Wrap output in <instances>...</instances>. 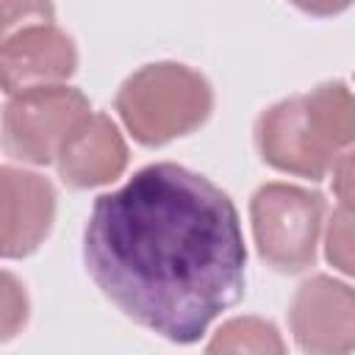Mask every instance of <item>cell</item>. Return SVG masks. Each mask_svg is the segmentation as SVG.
<instances>
[{
	"label": "cell",
	"instance_id": "1",
	"mask_svg": "<svg viewBox=\"0 0 355 355\" xmlns=\"http://www.w3.org/2000/svg\"><path fill=\"white\" fill-rule=\"evenodd\" d=\"M83 263L128 319L172 344H194L241 300L247 247L227 191L161 161L94 200Z\"/></svg>",
	"mask_w": 355,
	"mask_h": 355
},
{
	"label": "cell",
	"instance_id": "2",
	"mask_svg": "<svg viewBox=\"0 0 355 355\" xmlns=\"http://www.w3.org/2000/svg\"><path fill=\"white\" fill-rule=\"evenodd\" d=\"M128 133L144 147H161L194 133L214 111L208 78L178 61H155L128 75L114 97Z\"/></svg>",
	"mask_w": 355,
	"mask_h": 355
},
{
	"label": "cell",
	"instance_id": "3",
	"mask_svg": "<svg viewBox=\"0 0 355 355\" xmlns=\"http://www.w3.org/2000/svg\"><path fill=\"white\" fill-rule=\"evenodd\" d=\"M0 14V83L8 97L36 86H58L78 69L75 42L53 22V6L3 3Z\"/></svg>",
	"mask_w": 355,
	"mask_h": 355
},
{
	"label": "cell",
	"instance_id": "4",
	"mask_svg": "<svg viewBox=\"0 0 355 355\" xmlns=\"http://www.w3.org/2000/svg\"><path fill=\"white\" fill-rule=\"evenodd\" d=\"M324 219V197L294 183H263L250 197L252 239L261 261L297 275L316 263V244Z\"/></svg>",
	"mask_w": 355,
	"mask_h": 355
},
{
	"label": "cell",
	"instance_id": "5",
	"mask_svg": "<svg viewBox=\"0 0 355 355\" xmlns=\"http://www.w3.org/2000/svg\"><path fill=\"white\" fill-rule=\"evenodd\" d=\"M86 116H92L89 97L75 86L25 89L3 108V147L22 164L47 166Z\"/></svg>",
	"mask_w": 355,
	"mask_h": 355
},
{
	"label": "cell",
	"instance_id": "6",
	"mask_svg": "<svg viewBox=\"0 0 355 355\" xmlns=\"http://www.w3.org/2000/svg\"><path fill=\"white\" fill-rule=\"evenodd\" d=\"M288 324L308 355L355 352V288L330 275L308 277L291 300Z\"/></svg>",
	"mask_w": 355,
	"mask_h": 355
},
{
	"label": "cell",
	"instance_id": "7",
	"mask_svg": "<svg viewBox=\"0 0 355 355\" xmlns=\"http://www.w3.org/2000/svg\"><path fill=\"white\" fill-rule=\"evenodd\" d=\"M255 147L269 166L308 180H322L336 164V158L322 150L308 125L302 94L277 100L261 111L255 119Z\"/></svg>",
	"mask_w": 355,
	"mask_h": 355
},
{
	"label": "cell",
	"instance_id": "8",
	"mask_svg": "<svg viewBox=\"0 0 355 355\" xmlns=\"http://www.w3.org/2000/svg\"><path fill=\"white\" fill-rule=\"evenodd\" d=\"M3 189V258H25L39 250L55 222V189L47 178L6 164Z\"/></svg>",
	"mask_w": 355,
	"mask_h": 355
},
{
	"label": "cell",
	"instance_id": "9",
	"mask_svg": "<svg viewBox=\"0 0 355 355\" xmlns=\"http://www.w3.org/2000/svg\"><path fill=\"white\" fill-rule=\"evenodd\" d=\"M58 175L75 189L114 183L128 166V144L108 114L86 116L64 141L55 158Z\"/></svg>",
	"mask_w": 355,
	"mask_h": 355
},
{
	"label": "cell",
	"instance_id": "10",
	"mask_svg": "<svg viewBox=\"0 0 355 355\" xmlns=\"http://www.w3.org/2000/svg\"><path fill=\"white\" fill-rule=\"evenodd\" d=\"M308 125L327 155L338 161L344 147L355 144V94L344 80H324L302 94Z\"/></svg>",
	"mask_w": 355,
	"mask_h": 355
},
{
	"label": "cell",
	"instance_id": "11",
	"mask_svg": "<svg viewBox=\"0 0 355 355\" xmlns=\"http://www.w3.org/2000/svg\"><path fill=\"white\" fill-rule=\"evenodd\" d=\"M205 355H286V341L263 316H233L216 327Z\"/></svg>",
	"mask_w": 355,
	"mask_h": 355
},
{
	"label": "cell",
	"instance_id": "12",
	"mask_svg": "<svg viewBox=\"0 0 355 355\" xmlns=\"http://www.w3.org/2000/svg\"><path fill=\"white\" fill-rule=\"evenodd\" d=\"M324 258L338 272L355 277V205H338L324 230Z\"/></svg>",
	"mask_w": 355,
	"mask_h": 355
},
{
	"label": "cell",
	"instance_id": "13",
	"mask_svg": "<svg viewBox=\"0 0 355 355\" xmlns=\"http://www.w3.org/2000/svg\"><path fill=\"white\" fill-rule=\"evenodd\" d=\"M28 319V297L11 272H3V338H14Z\"/></svg>",
	"mask_w": 355,
	"mask_h": 355
},
{
	"label": "cell",
	"instance_id": "14",
	"mask_svg": "<svg viewBox=\"0 0 355 355\" xmlns=\"http://www.w3.org/2000/svg\"><path fill=\"white\" fill-rule=\"evenodd\" d=\"M333 191L341 205H355V150L338 155L333 164Z\"/></svg>",
	"mask_w": 355,
	"mask_h": 355
}]
</instances>
